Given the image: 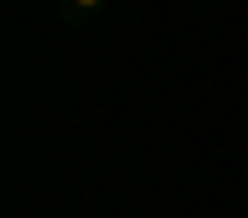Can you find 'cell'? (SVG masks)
<instances>
[{
	"label": "cell",
	"mask_w": 248,
	"mask_h": 218,
	"mask_svg": "<svg viewBox=\"0 0 248 218\" xmlns=\"http://www.w3.org/2000/svg\"><path fill=\"white\" fill-rule=\"evenodd\" d=\"M109 5V0H55V15H60V25H85V20L90 15H99V10H105Z\"/></svg>",
	"instance_id": "1"
}]
</instances>
